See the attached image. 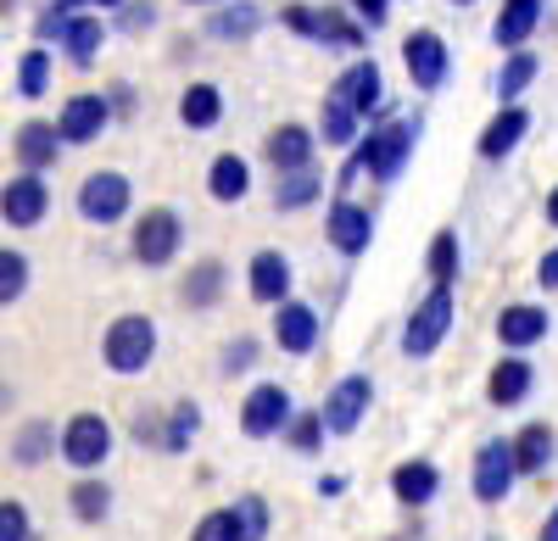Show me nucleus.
Instances as JSON below:
<instances>
[{
  "instance_id": "obj_1",
  "label": "nucleus",
  "mask_w": 558,
  "mask_h": 541,
  "mask_svg": "<svg viewBox=\"0 0 558 541\" xmlns=\"http://www.w3.org/2000/svg\"><path fill=\"white\" fill-rule=\"evenodd\" d=\"M413 140H418V123H380V128H368L363 140L352 146V162L341 168V190L347 185H357V179L368 173V179H380V185H391V179L408 168V157H413Z\"/></svg>"
},
{
  "instance_id": "obj_2",
  "label": "nucleus",
  "mask_w": 558,
  "mask_h": 541,
  "mask_svg": "<svg viewBox=\"0 0 558 541\" xmlns=\"http://www.w3.org/2000/svg\"><path fill=\"white\" fill-rule=\"evenodd\" d=\"M151 357H157V324L146 319V312H118V319L107 324V335H101V364L112 374L134 380V374L151 369Z\"/></svg>"
},
{
  "instance_id": "obj_3",
  "label": "nucleus",
  "mask_w": 558,
  "mask_h": 541,
  "mask_svg": "<svg viewBox=\"0 0 558 541\" xmlns=\"http://www.w3.org/2000/svg\"><path fill=\"white\" fill-rule=\"evenodd\" d=\"M452 319H458V296H452V285H430V296L418 302L413 312H408V324H402V357H430L441 341H447V330H452Z\"/></svg>"
},
{
  "instance_id": "obj_4",
  "label": "nucleus",
  "mask_w": 558,
  "mask_h": 541,
  "mask_svg": "<svg viewBox=\"0 0 558 541\" xmlns=\"http://www.w3.org/2000/svg\"><path fill=\"white\" fill-rule=\"evenodd\" d=\"M184 246V218L173 207H146L129 230V251L140 268H168Z\"/></svg>"
},
{
  "instance_id": "obj_5",
  "label": "nucleus",
  "mask_w": 558,
  "mask_h": 541,
  "mask_svg": "<svg viewBox=\"0 0 558 541\" xmlns=\"http://www.w3.org/2000/svg\"><path fill=\"white\" fill-rule=\"evenodd\" d=\"M73 201H78V218H84V223L112 230V223H123L129 207H134V185H129V173L101 168V173H84V185H78Z\"/></svg>"
},
{
  "instance_id": "obj_6",
  "label": "nucleus",
  "mask_w": 558,
  "mask_h": 541,
  "mask_svg": "<svg viewBox=\"0 0 558 541\" xmlns=\"http://www.w3.org/2000/svg\"><path fill=\"white\" fill-rule=\"evenodd\" d=\"M514 480H520V464H514V435H492V441H481V446H475V475H470L475 503L497 508V503L508 497V491H514Z\"/></svg>"
},
{
  "instance_id": "obj_7",
  "label": "nucleus",
  "mask_w": 558,
  "mask_h": 541,
  "mask_svg": "<svg viewBox=\"0 0 558 541\" xmlns=\"http://www.w3.org/2000/svg\"><path fill=\"white\" fill-rule=\"evenodd\" d=\"M112 458V425L101 414H73L62 425V464L78 475H96Z\"/></svg>"
},
{
  "instance_id": "obj_8",
  "label": "nucleus",
  "mask_w": 558,
  "mask_h": 541,
  "mask_svg": "<svg viewBox=\"0 0 558 541\" xmlns=\"http://www.w3.org/2000/svg\"><path fill=\"white\" fill-rule=\"evenodd\" d=\"M45 218H51V185H45V173L23 168L17 179L0 185V223H12V230H39Z\"/></svg>"
},
{
  "instance_id": "obj_9",
  "label": "nucleus",
  "mask_w": 558,
  "mask_h": 541,
  "mask_svg": "<svg viewBox=\"0 0 558 541\" xmlns=\"http://www.w3.org/2000/svg\"><path fill=\"white\" fill-rule=\"evenodd\" d=\"M296 419V402H291V391L279 385V380H263V385H252V396L241 402V430L252 435V441H274V435H286V425Z\"/></svg>"
},
{
  "instance_id": "obj_10",
  "label": "nucleus",
  "mask_w": 558,
  "mask_h": 541,
  "mask_svg": "<svg viewBox=\"0 0 558 541\" xmlns=\"http://www.w3.org/2000/svg\"><path fill=\"white\" fill-rule=\"evenodd\" d=\"M402 67H408V78H413V89H441L447 84V73H452V51H447V39L436 34V28H413L408 39H402Z\"/></svg>"
},
{
  "instance_id": "obj_11",
  "label": "nucleus",
  "mask_w": 558,
  "mask_h": 541,
  "mask_svg": "<svg viewBox=\"0 0 558 541\" xmlns=\"http://www.w3.org/2000/svg\"><path fill=\"white\" fill-rule=\"evenodd\" d=\"M112 96H96V89H78V96H68L62 101V112H57V128H62V140L68 146H96L101 134H107V123H112Z\"/></svg>"
},
{
  "instance_id": "obj_12",
  "label": "nucleus",
  "mask_w": 558,
  "mask_h": 541,
  "mask_svg": "<svg viewBox=\"0 0 558 541\" xmlns=\"http://www.w3.org/2000/svg\"><path fill=\"white\" fill-rule=\"evenodd\" d=\"M368 402H375V380L368 374H341L318 414H324V425H330V435H352L363 425V414H368Z\"/></svg>"
},
{
  "instance_id": "obj_13",
  "label": "nucleus",
  "mask_w": 558,
  "mask_h": 541,
  "mask_svg": "<svg viewBox=\"0 0 558 541\" xmlns=\"http://www.w3.org/2000/svg\"><path fill=\"white\" fill-rule=\"evenodd\" d=\"M324 241H330L341 257H363L368 241H375V212L347 201V196H336L330 212H324Z\"/></svg>"
},
{
  "instance_id": "obj_14",
  "label": "nucleus",
  "mask_w": 558,
  "mask_h": 541,
  "mask_svg": "<svg viewBox=\"0 0 558 541\" xmlns=\"http://www.w3.org/2000/svg\"><path fill=\"white\" fill-rule=\"evenodd\" d=\"M318 341H324V319H318V307H307V302H296V296H286V302L274 307V346H279V352L307 357Z\"/></svg>"
},
{
  "instance_id": "obj_15",
  "label": "nucleus",
  "mask_w": 558,
  "mask_h": 541,
  "mask_svg": "<svg viewBox=\"0 0 558 541\" xmlns=\"http://www.w3.org/2000/svg\"><path fill=\"white\" fill-rule=\"evenodd\" d=\"M68 140H62V128L57 123H45V118H28L17 134H12V157L17 168H34V173H51L62 162Z\"/></svg>"
},
{
  "instance_id": "obj_16",
  "label": "nucleus",
  "mask_w": 558,
  "mask_h": 541,
  "mask_svg": "<svg viewBox=\"0 0 558 541\" xmlns=\"http://www.w3.org/2000/svg\"><path fill=\"white\" fill-rule=\"evenodd\" d=\"M291 285H296V268H291V257H286V251L263 246V251L246 262V291H252V302L279 307V302L291 296Z\"/></svg>"
},
{
  "instance_id": "obj_17",
  "label": "nucleus",
  "mask_w": 558,
  "mask_h": 541,
  "mask_svg": "<svg viewBox=\"0 0 558 541\" xmlns=\"http://www.w3.org/2000/svg\"><path fill=\"white\" fill-rule=\"evenodd\" d=\"M547 330H553V312L536 307V302H508V307L497 312V341H502L508 352H531V346H542Z\"/></svg>"
},
{
  "instance_id": "obj_18",
  "label": "nucleus",
  "mask_w": 558,
  "mask_h": 541,
  "mask_svg": "<svg viewBox=\"0 0 558 541\" xmlns=\"http://www.w3.org/2000/svg\"><path fill=\"white\" fill-rule=\"evenodd\" d=\"M313 151H318V134L307 123H279L268 140H263V157L274 173H291V168H313Z\"/></svg>"
},
{
  "instance_id": "obj_19",
  "label": "nucleus",
  "mask_w": 558,
  "mask_h": 541,
  "mask_svg": "<svg viewBox=\"0 0 558 541\" xmlns=\"http://www.w3.org/2000/svg\"><path fill=\"white\" fill-rule=\"evenodd\" d=\"M542 12H547V0H502V12L492 23V45L497 51H520V45H531V34L542 28Z\"/></svg>"
},
{
  "instance_id": "obj_20",
  "label": "nucleus",
  "mask_w": 558,
  "mask_h": 541,
  "mask_svg": "<svg viewBox=\"0 0 558 541\" xmlns=\"http://www.w3.org/2000/svg\"><path fill=\"white\" fill-rule=\"evenodd\" d=\"M531 385H536L531 357H497L492 374H486V402L492 408H520V402L531 396Z\"/></svg>"
},
{
  "instance_id": "obj_21",
  "label": "nucleus",
  "mask_w": 558,
  "mask_h": 541,
  "mask_svg": "<svg viewBox=\"0 0 558 541\" xmlns=\"http://www.w3.org/2000/svg\"><path fill=\"white\" fill-rule=\"evenodd\" d=\"M336 96H347L363 118H368V112H386V78H380V62H375V57H357V62L336 78Z\"/></svg>"
},
{
  "instance_id": "obj_22",
  "label": "nucleus",
  "mask_w": 558,
  "mask_h": 541,
  "mask_svg": "<svg viewBox=\"0 0 558 541\" xmlns=\"http://www.w3.org/2000/svg\"><path fill=\"white\" fill-rule=\"evenodd\" d=\"M436 491H441V469L430 458H408L391 469V497L402 508H430L436 503Z\"/></svg>"
},
{
  "instance_id": "obj_23",
  "label": "nucleus",
  "mask_w": 558,
  "mask_h": 541,
  "mask_svg": "<svg viewBox=\"0 0 558 541\" xmlns=\"http://www.w3.org/2000/svg\"><path fill=\"white\" fill-rule=\"evenodd\" d=\"M318 140L324 146H336V151H352L357 140H363V112L347 101V96H324V107H318Z\"/></svg>"
},
{
  "instance_id": "obj_24",
  "label": "nucleus",
  "mask_w": 558,
  "mask_h": 541,
  "mask_svg": "<svg viewBox=\"0 0 558 541\" xmlns=\"http://www.w3.org/2000/svg\"><path fill=\"white\" fill-rule=\"evenodd\" d=\"M57 45H62V57H68L73 67H96V62H101V45H107V23H101L96 12H73Z\"/></svg>"
},
{
  "instance_id": "obj_25",
  "label": "nucleus",
  "mask_w": 558,
  "mask_h": 541,
  "mask_svg": "<svg viewBox=\"0 0 558 541\" xmlns=\"http://www.w3.org/2000/svg\"><path fill=\"white\" fill-rule=\"evenodd\" d=\"M525 134H531V112H525L520 101H508V107L481 128V157H486V162H502L508 151L525 140Z\"/></svg>"
},
{
  "instance_id": "obj_26",
  "label": "nucleus",
  "mask_w": 558,
  "mask_h": 541,
  "mask_svg": "<svg viewBox=\"0 0 558 541\" xmlns=\"http://www.w3.org/2000/svg\"><path fill=\"white\" fill-rule=\"evenodd\" d=\"M246 190H252V162L241 151H218L213 168H207V196L235 207V201H246Z\"/></svg>"
},
{
  "instance_id": "obj_27",
  "label": "nucleus",
  "mask_w": 558,
  "mask_h": 541,
  "mask_svg": "<svg viewBox=\"0 0 558 541\" xmlns=\"http://www.w3.org/2000/svg\"><path fill=\"white\" fill-rule=\"evenodd\" d=\"M553 458H558V435H553V425H547V419H531V425L514 435V464H520V475H547Z\"/></svg>"
},
{
  "instance_id": "obj_28",
  "label": "nucleus",
  "mask_w": 558,
  "mask_h": 541,
  "mask_svg": "<svg viewBox=\"0 0 558 541\" xmlns=\"http://www.w3.org/2000/svg\"><path fill=\"white\" fill-rule=\"evenodd\" d=\"M51 453H62V430L51 419H28L17 435H12V464L17 469H39Z\"/></svg>"
},
{
  "instance_id": "obj_29",
  "label": "nucleus",
  "mask_w": 558,
  "mask_h": 541,
  "mask_svg": "<svg viewBox=\"0 0 558 541\" xmlns=\"http://www.w3.org/2000/svg\"><path fill=\"white\" fill-rule=\"evenodd\" d=\"M179 123L184 128H191V134H207V128H218L223 123V89L218 84H191V89H184V96H179Z\"/></svg>"
},
{
  "instance_id": "obj_30",
  "label": "nucleus",
  "mask_w": 558,
  "mask_h": 541,
  "mask_svg": "<svg viewBox=\"0 0 558 541\" xmlns=\"http://www.w3.org/2000/svg\"><path fill=\"white\" fill-rule=\"evenodd\" d=\"M363 39H368V23L363 17H347L341 7H318L313 45H330V51H363Z\"/></svg>"
},
{
  "instance_id": "obj_31",
  "label": "nucleus",
  "mask_w": 558,
  "mask_h": 541,
  "mask_svg": "<svg viewBox=\"0 0 558 541\" xmlns=\"http://www.w3.org/2000/svg\"><path fill=\"white\" fill-rule=\"evenodd\" d=\"M223 280H229V268H223L218 257H207V262H196L191 274H184V285H179V302H184V307H196V312H207V307H218V296H223Z\"/></svg>"
},
{
  "instance_id": "obj_32",
  "label": "nucleus",
  "mask_w": 558,
  "mask_h": 541,
  "mask_svg": "<svg viewBox=\"0 0 558 541\" xmlns=\"http://www.w3.org/2000/svg\"><path fill=\"white\" fill-rule=\"evenodd\" d=\"M324 196V173L318 168H291V173H279L274 179V207L279 212H302Z\"/></svg>"
},
{
  "instance_id": "obj_33",
  "label": "nucleus",
  "mask_w": 558,
  "mask_h": 541,
  "mask_svg": "<svg viewBox=\"0 0 558 541\" xmlns=\"http://www.w3.org/2000/svg\"><path fill=\"white\" fill-rule=\"evenodd\" d=\"M257 28H263V12L252 7V0H223V7L207 17V34H213V39H229V45L252 39Z\"/></svg>"
},
{
  "instance_id": "obj_34",
  "label": "nucleus",
  "mask_w": 558,
  "mask_h": 541,
  "mask_svg": "<svg viewBox=\"0 0 558 541\" xmlns=\"http://www.w3.org/2000/svg\"><path fill=\"white\" fill-rule=\"evenodd\" d=\"M536 73H542V62H536L531 45H520V51H508V57H502V73H497V101H502V107H508V101H520L525 89L536 84Z\"/></svg>"
},
{
  "instance_id": "obj_35",
  "label": "nucleus",
  "mask_w": 558,
  "mask_h": 541,
  "mask_svg": "<svg viewBox=\"0 0 558 541\" xmlns=\"http://www.w3.org/2000/svg\"><path fill=\"white\" fill-rule=\"evenodd\" d=\"M51 73H57V57L45 51V45H28V51L17 57V96L39 101L45 89H51Z\"/></svg>"
},
{
  "instance_id": "obj_36",
  "label": "nucleus",
  "mask_w": 558,
  "mask_h": 541,
  "mask_svg": "<svg viewBox=\"0 0 558 541\" xmlns=\"http://www.w3.org/2000/svg\"><path fill=\"white\" fill-rule=\"evenodd\" d=\"M68 508H73V519H78V525H101V519L112 514V485L84 475V480L68 491Z\"/></svg>"
},
{
  "instance_id": "obj_37",
  "label": "nucleus",
  "mask_w": 558,
  "mask_h": 541,
  "mask_svg": "<svg viewBox=\"0 0 558 541\" xmlns=\"http://www.w3.org/2000/svg\"><path fill=\"white\" fill-rule=\"evenodd\" d=\"M196 430H202V408L191 396L184 402H173V414H168V425H162V453H191V441H196Z\"/></svg>"
},
{
  "instance_id": "obj_38",
  "label": "nucleus",
  "mask_w": 558,
  "mask_h": 541,
  "mask_svg": "<svg viewBox=\"0 0 558 541\" xmlns=\"http://www.w3.org/2000/svg\"><path fill=\"white\" fill-rule=\"evenodd\" d=\"M28 280H34V262L12 246H0V307H17L28 296Z\"/></svg>"
},
{
  "instance_id": "obj_39",
  "label": "nucleus",
  "mask_w": 558,
  "mask_h": 541,
  "mask_svg": "<svg viewBox=\"0 0 558 541\" xmlns=\"http://www.w3.org/2000/svg\"><path fill=\"white\" fill-rule=\"evenodd\" d=\"M425 274H430V285H452V280H458V230H441V235L430 241Z\"/></svg>"
},
{
  "instance_id": "obj_40",
  "label": "nucleus",
  "mask_w": 558,
  "mask_h": 541,
  "mask_svg": "<svg viewBox=\"0 0 558 541\" xmlns=\"http://www.w3.org/2000/svg\"><path fill=\"white\" fill-rule=\"evenodd\" d=\"M229 514H235V530H241V541H268V503L257 497V491L235 497V503H229Z\"/></svg>"
},
{
  "instance_id": "obj_41",
  "label": "nucleus",
  "mask_w": 558,
  "mask_h": 541,
  "mask_svg": "<svg viewBox=\"0 0 558 541\" xmlns=\"http://www.w3.org/2000/svg\"><path fill=\"white\" fill-rule=\"evenodd\" d=\"M324 414H296L291 425H286V441H291V453H302V458H313L318 446H324Z\"/></svg>"
},
{
  "instance_id": "obj_42",
  "label": "nucleus",
  "mask_w": 558,
  "mask_h": 541,
  "mask_svg": "<svg viewBox=\"0 0 558 541\" xmlns=\"http://www.w3.org/2000/svg\"><path fill=\"white\" fill-rule=\"evenodd\" d=\"M257 352H263L257 335H235V341L223 346V374H229V380H235V374H252V369H257Z\"/></svg>"
},
{
  "instance_id": "obj_43",
  "label": "nucleus",
  "mask_w": 558,
  "mask_h": 541,
  "mask_svg": "<svg viewBox=\"0 0 558 541\" xmlns=\"http://www.w3.org/2000/svg\"><path fill=\"white\" fill-rule=\"evenodd\" d=\"M0 541H34V519L17 497H0Z\"/></svg>"
},
{
  "instance_id": "obj_44",
  "label": "nucleus",
  "mask_w": 558,
  "mask_h": 541,
  "mask_svg": "<svg viewBox=\"0 0 558 541\" xmlns=\"http://www.w3.org/2000/svg\"><path fill=\"white\" fill-rule=\"evenodd\" d=\"M191 541H241V530H235V514H229V508H213V514H202V519H196V530H191Z\"/></svg>"
},
{
  "instance_id": "obj_45",
  "label": "nucleus",
  "mask_w": 558,
  "mask_h": 541,
  "mask_svg": "<svg viewBox=\"0 0 558 541\" xmlns=\"http://www.w3.org/2000/svg\"><path fill=\"white\" fill-rule=\"evenodd\" d=\"M118 28H123V34L157 28V0H123V7H118Z\"/></svg>"
},
{
  "instance_id": "obj_46",
  "label": "nucleus",
  "mask_w": 558,
  "mask_h": 541,
  "mask_svg": "<svg viewBox=\"0 0 558 541\" xmlns=\"http://www.w3.org/2000/svg\"><path fill=\"white\" fill-rule=\"evenodd\" d=\"M279 23H286L291 34H302V39H313L318 34V7H302V0H296V7L279 12Z\"/></svg>"
},
{
  "instance_id": "obj_47",
  "label": "nucleus",
  "mask_w": 558,
  "mask_h": 541,
  "mask_svg": "<svg viewBox=\"0 0 558 541\" xmlns=\"http://www.w3.org/2000/svg\"><path fill=\"white\" fill-rule=\"evenodd\" d=\"M352 12H357L368 28H380V23L391 17V0H352Z\"/></svg>"
},
{
  "instance_id": "obj_48",
  "label": "nucleus",
  "mask_w": 558,
  "mask_h": 541,
  "mask_svg": "<svg viewBox=\"0 0 558 541\" xmlns=\"http://www.w3.org/2000/svg\"><path fill=\"white\" fill-rule=\"evenodd\" d=\"M162 425H168V419H157V414H134V435H140V441H151L157 453H162Z\"/></svg>"
},
{
  "instance_id": "obj_49",
  "label": "nucleus",
  "mask_w": 558,
  "mask_h": 541,
  "mask_svg": "<svg viewBox=\"0 0 558 541\" xmlns=\"http://www.w3.org/2000/svg\"><path fill=\"white\" fill-rule=\"evenodd\" d=\"M536 285H542V291H558V246L536 262Z\"/></svg>"
},
{
  "instance_id": "obj_50",
  "label": "nucleus",
  "mask_w": 558,
  "mask_h": 541,
  "mask_svg": "<svg viewBox=\"0 0 558 541\" xmlns=\"http://www.w3.org/2000/svg\"><path fill=\"white\" fill-rule=\"evenodd\" d=\"M318 491H324V497H341V491H347V475H324Z\"/></svg>"
},
{
  "instance_id": "obj_51",
  "label": "nucleus",
  "mask_w": 558,
  "mask_h": 541,
  "mask_svg": "<svg viewBox=\"0 0 558 541\" xmlns=\"http://www.w3.org/2000/svg\"><path fill=\"white\" fill-rule=\"evenodd\" d=\"M112 107H118V112L134 107V89H129V84H112Z\"/></svg>"
},
{
  "instance_id": "obj_52",
  "label": "nucleus",
  "mask_w": 558,
  "mask_h": 541,
  "mask_svg": "<svg viewBox=\"0 0 558 541\" xmlns=\"http://www.w3.org/2000/svg\"><path fill=\"white\" fill-rule=\"evenodd\" d=\"M542 218H547V223H553V230H558V185L547 190V207H542Z\"/></svg>"
},
{
  "instance_id": "obj_53",
  "label": "nucleus",
  "mask_w": 558,
  "mask_h": 541,
  "mask_svg": "<svg viewBox=\"0 0 558 541\" xmlns=\"http://www.w3.org/2000/svg\"><path fill=\"white\" fill-rule=\"evenodd\" d=\"M536 541H558V508L542 519V536H536Z\"/></svg>"
},
{
  "instance_id": "obj_54",
  "label": "nucleus",
  "mask_w": 558,
  "mask_h": 541,
  "mask_svg": "<svg viewBox=\"0 0 558 541\" xmlns=\"http://www.w3.org/2000/svg\"><path fill=\"white\" fill-rule=\"evenodd\" d=\"M96 7H101V12H118V7H123V0H96Z\"/></svg>"
},
{
  "instance_id": "obj_55",
  "label": "nucleus",
  "mask_w": 558,
  "mask_h": 541,
  "mask_svg": "<svg viewBox=\"0 0 558 541\" xmlns=\"http://www.w3.org/2000/svg\"><path fill=\"white\" fill-rule=\"evenodd\" d=\"M184 7H223V0H184Z\"/></svg>"
},
{
  "instance_id": "obj_56",
  "label": "nucleus",
  "mask_w": 558,
  "mask_h": 541,
  "mask_svg": "<svg viewBox=\"0 0 558 541\" xmlns=\"http://www.w3.org/2000/svg\"><path fill=\"white\" fill-rule=\"evenodd\" d=\"M0 408H12V391L7 385H0Z\"/></svg>"
},
{
  "instance_id": "obj_57",
  "label": "nucleus",
  "mask_w": 558,
  "mask_h": 541,
  "mask_svg": "<svg viewBox=\"0 0 558 541\" xmlns=\"http://www.w3.org/2000/svg\"><path fill=\"white\" fill-rule=\"evenodd\" d=\"M12 7H17V0H0V12H12Z\"/></svg>"
},
{
  "instance_id": "obj_58",
  "label": "nucleus",
  "mask_w": 558,
  "mask_h": 541,
  "mask_svg": "<svg viewBox=\"0 0 558 541\" xmlns=\"http://www.w3.org/2000/svg\"><path fill=\"white\" fill-rule=\"evenodd\" d=\"M452 7H475V0H452Z\"/></svg>"
}]
</instances>
